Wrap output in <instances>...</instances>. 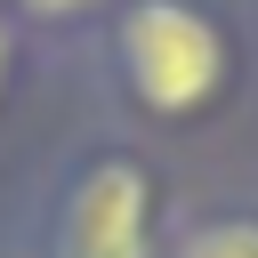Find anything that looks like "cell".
<instances>
[{"instance_id": "7a4b0ae2", "label": "cell", "mask_w": 258, "mask_h": 258, "mask_svg": "<svg viewBox=\"0 0 258 258\" xmlns=\"http://www.w3.org/2000/svg\"><path fill=\"white\" fill-rule=\"evenodd\" d=\"M56 258H153V185L137 161H89L56 218Z\"/></svg>"}, {"instance_id": "277c9868", "label": "cell", "mask_w": 258, "mask_h": 258, "mask_svg": "<svg viewBox=\"0 0 258 258\" xmlns=\"http://www.w3.org/2000/svg\"><path fill=\"white\" fill-rule=\"evenodd\" d=\"M40 16H73V8H89V0H32Z\"/></svg>"}, {"instance_id": "3957f363", "label": "cell", "mask_w": 258, "mask_h": 258, "mask_svg": "<svg viewBox=\"0 0 258 258\" xmlns=\"http://www.w3.org/2000/svg\"><path fill=\"white\" fill-rule=\"evenodd\" d=\"M177 258H258V218H210L185 234Z\"/></svg>"}, {"instance_id": "5b68a950", "label": "cell", "mask_w": 258, "mask_h": 258, "mask_svg": "<svg viewBox=\"0 0 258 258\" xmlns=\"http://www.w3.org/2000/svg\"><path fill=\"white\" fill-rule=\"evenodd\" d=\"M0 73H8V32H0Z\"/></svg>"}, {"instance_id": "6da1fadb", "label": "cell", "mask_w": 258, "mask_h": 258, "mask_svg": "<svg viewBox=\"0 0 258 258\" xmlns=\"http://www.w3.org/2000/svg\"><path fill=\"white\" fill-rule=\"evenodd\" d=\"M121 64H129V89L153 113H194L226 81V40L185 0H137L121 16Z\"/></svg>"}]
</instances>
